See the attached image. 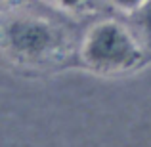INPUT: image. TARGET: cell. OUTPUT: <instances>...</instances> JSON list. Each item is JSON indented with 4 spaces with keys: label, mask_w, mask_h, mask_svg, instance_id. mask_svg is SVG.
I'll use <instances>...</instances> for the list:
<instances>
[{
    "label": "cell",
    "mask_w": 151,
    "mask_h": 147,
    "mask_svg": "<svg viewBox=\"0 0 151 147\" xmlns=\"http://www.w3.org/2000/svg\"><path fill=\"white\" fill-rule=\"evenodd\" d=\"M82 57L101 73H121L142 61V50L126 27L115 21H101L86 34Z\"/></svg>",
    "instance_id": "1"
},
{
    "label": "cell",
    "mask_w": 151,
    "mask_h": 147,
    "mask_svg": "<svg viewBox=\"0 0 151 147\" xmlns=\"http://www.w3.org/2000/svg\"><path fill=\"white\" fill-rule=\"evenodd\" d=\"M63 34L50 21L31 15H4L0 19V46L10 55L40 61L61 50Z\"/></svg>",
    "instance_id": "2"
},
{
    "label": "cell",
    "mask_w": 151,
    "mask_h": 147,
    "mask_svg": "<svg viewBox=\"0 0 151 147\" xmlns=\"http://www.w3.org/2000/svg\"><path fill=\"white\" fill-rule=\"evenodd\" d=\"M113 2L126 11H134V10H142L147 0H113Z\"/></svg>",
    "instance_id": "3"
},
{
    "label": "cell",
    "mask_w": 151,
    "mask_h": 147,
    "mask_svg": "<svg viewBox=\"0 0 151 147\" xmlns=\"http://www.w3.org/2000/svg\"><path fill=\"white\" fill-rule=\"evenodd\" d=\"M142 23L145 25V29L151 33V0L144 4V8H142Z\"/></svg>",
    "instance_id": "4"
},
{
    "label": "cell",
    "mask_w": 151,
    "mask_h": 147,
    "mask_svg": "<svg viewBox=\"0 0 151 147\" xmlns=\"http://www.w3.org/2000/svg\"><path fill=\"white\" fill-rule=\"evenodd\" d=\"M59 2H61L63 6H67V8H73V6H77L81 0H59Z\"/></svg>",
    "instance_id": "5"
}]
</instances>
